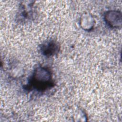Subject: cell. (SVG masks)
Instances as JSON below:
<instances>
[{
	"label": "cell",
	"instance_id": "obj_1",
	"mask_svg": "<svg viewBox=\"0 0 122 122\" xmlns=\"http://www.w3.org/2000/svg\"><path fill=\"white\" fill-rule=\"evenodd\" d=\"M54 86L52 73L48 68L38 66L33 71L24 89L28 92L35 91L43 92Z\"/></svg>",
	"mask_w": 122,
	"mask_h": 122
},
{
	"label": "cell",
	"instance_id": "obj_2",
	"mask_svg": "<svg viewBox=\"0 0 122 122\" xmlns=\"http://www.w3.org/2000/svg\"><path fill=\"white\" fill-rule=\"evenodd\" d=\"M104 20L106 24L111 28L119 29L122 26V13L118 10H111L104 14Z\"/></svg>",
	"mask_w": 122,
	"mask_h": 122
},
{
	"label": "cell",
	"instance_id": "obj_3",
	"mask_svg": "<svg viewBox=\"0 0 122 122\" xmlns=\"http://www.w3.org/2000/svg\"><path fill=\"white\" fill-rule=\"evenodd\" d=\"M60 46L55 41L49 40L40 46V51L42 55L46 57H51L56 55L60 51Z\"/></svg>",
	"mask_w": 122,
	"mask_h": 122
},
{
	"label": "cell",
	"instance_id": "obj_4",
	"mask_svg": "<svg viewBox=\"0 0 122 122\" xmlns=\"http://www.w3.org/2000/svg\"><path fill=\"white\" fill-rule=\"evenodd\" d=\"M95 21L93 16L88 13H83L80 19V26L85 31L92 30L95 25Z\"/></svg>",
	"mask_w": 122,
	"mask_h": 122
},
{
	"label": "cell",
	"instance_id": "obj_5",
	"mask_svg": "<svg viewBox=\"0 0 122 122\" xmlns=\"http://www.w3.org/2000/svg\"><path fill=\"white\" fill-rule=\"evenodd\" d=\"M33 8V4H21L19 9L18 14L19 19L23 20L33 19L34 14Z\"/></svg>",
	"mask_w": 122,
	"mask_h": 122
},
{
	"label": "cell",
	"instance_id": "obj_6",
	"mask_svg": "<svg viewBox=\"0 0 122 122\" xmlns=\"http://www.w3.org/2000/svg\"><path fill=\"white\" fill-rule=\"evenodd\" d=\"M75 119V121H86L87 117L86 114L83 112H80L76 114V115L74 118Z\"/></svg>",
	"mask_w": 122,
	"mask_h": 122
}]
</instances>
